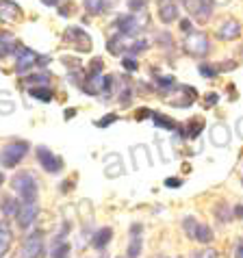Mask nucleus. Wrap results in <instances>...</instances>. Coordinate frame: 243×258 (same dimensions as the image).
I'll list each match as a JSON object with an SVG mask.
<instances>
[{"mask_svg":"<svg viewBox=\"0 0 243 258\" xmlns=\"http://www.w3.org/2000/svg\"><path fill=\"white\" fill-rule=\"evenodd\" d=\"M11 187L18 191V196L22 198V204H33L37 200V180L31 171H22L16 174L11 180Z\"/></svg>","mask_w":243,"mask_h":258,"instance_id":"obj_1","label":"nucleus"},{"mask_svg":"<svg viewBox=\"0 0 243 258\" xmlns=\"http://www.w3.org/2000/svg\"><path fill=\"white\" fill-rule=\"evenodd\" d=\"M183 48H185V52L191 54V56H196V59H202V56H206L211 52V44H209V37H206L204 33H189L187 35V39L183 41Z\"/></svg>","mask_w":243,"mask_h":258,"instance_id":"obj_2","label":"nucleus"},{"mask_svg":"<svg viewBox=\"0 0 243 258\" xmlns=\"http://www.w3.org/2000/svg\"><path fill=\"white\" fill-rule=\"evenodd\" d=\"M28 152V143L26 141H16V143H9L0 150V165L3 167H16L26 156Z\"/></svg>","mask_w":243,"mask_h":258,"instance_id":"obj_3","label":"nucleus"},{"mask_svg":"<svg viewBox=\"0 0 243 258\" xmlns=\"http://www.w3.org/2000/svg\"><path fill=\"white\" fill-rule=\"evenodd\" d=\"M146 16L139 18V16H119L115 22H113V26L117 28L119 33H124L126 37H135V35L141 33V28H146Z\"/></svg>","mask_w":243,"mask_h":258,"instance_id":"obj_4","label":"nucleus"},{"mask_svg":"<svg viewBox=\"0 0 243 258\" xmlns=\"http://www.w3.org/2000/svg\"><path fill=\"white\" fill-rule=\"evenodd\" d=\"M66 41L70 46H74L76 50H81V52H89L91 46H94L91 37L83 31V28H78V26H70L68 28V31H66Z\"/></svg>","mask_w":243,"mask_h":258,"instance_id":"obj_5","label":"nucleus"},{"mask_svg":"<svg viewBox=\"0 0 243 258\" xmlns=\"http://www.w3.org/2000/svg\"><path fill=\"white\" fill-rule=\"evenodd\" d=\"M39 61H41V56L35 52V50L31 48H26V46H20L18 48V61H16V72L18 74H26L31 68L35 66H39Z\"/></svg>","mask_w":243,"mask_h":258,"instance_id":"obj_6","label":"nucleus"},{"mask_svg":"<svg viewBox=\"0 0 243 258\" xmlns=\"http://www.w3.org/2000/svg\"><path fill=\"white\" fill-rule=\"evenodd\" d=\"M44 254V234L31 232L22 243V258H39Z\"/></svg>","mask_w":243,"mask_h":258,"instance_id":"obj_7","label":"nucleus"},{"mask_svg":"<svg viewBox=\"0 0 243 258\" xmlns=\"http://www.w3.org/2000/svg\"><path fill=\"white\" fill-rule=\"evenodd\" d=\"M37 161L39 165L44 167L48 174H56V171H61L63 169V161H61V156H56L54 152H50L48 148H37Z\"/></svg>","mask_w":243,"mask_h":258,"instance_id":"obj_8","label":"nucleus"},{"mask_svg":"<svg viewBox=\"0 0 243 258\" xmlns=\"http://www.w3.org/2000/svg\"><path fill=\"white\" fill-rule=\"evenodd\" d=\"M159 18L163 24H171L178 20V5L174 0H159Z\"/></svg>","mask_w":243,"mask_h":258,"instance_id":"obj_9","label":"nucleus"},{"mask_svg":"<svg viewBox=\"0 0 243 258\" xmlns=\"http://www.w3.org/2000/svg\"><path fill=\"white\" fill-rule=\"evenodd\" d=\"M37 215H39L37 202H33V204H22V209H20V213H18L16 219H18L20 228H28L35 219H37Z\"/></svg>","mask_w":243,"mask_h":258,"instance_id":"obj_10","label":"nucleus"},{"mask_svg":"<svg viewBox=\"0 0 243 258\" xmlns=\"http://www.w3.org/2000/svg\"><path fill=\"white\" fill-rule=\"evenodd\" d=\"M217 35H219V39H224V41L237 39L239 35H241V24L237 22V20H226V22L219 26Z\"/></svg>","mask_w":243,"mask_h":258,"instance_id":"obj_11","label":"nucleus"},{"mask_svg":"<svg viewBox=\"0 0 243 258\" xmlns=\"http://www.w3.org/2000/svg\"><path fill=\"white\" fill-rule=\"evenodd\" d=\"M124 41H126V35L117 31L109 41H106V50H109L111 54H122V52H126V50L131 48V46L124 44Z\"/></svg>","mask_w":243,"mask_h":258,"instance_id":"obj_12","label":"nucleus"},{"mask_svg":"<svg viewBox=\"0 0 243 258\" xmlns=\"http://www.w3.org/2000/svg\"><path fill=\"white\" fill-rule=\"evenodd\" d=\"M211 141L215 143V146H219V148L228 146V141H230V131H228L224 124L213 126V131H211Z\"/></svg>","mask_w":243,"mask_h":258,"instance_id":"obj_13","label":"nucleus"},{"mask_svg":"<svg viewBox=\"0 0 243 258\" xmlns=\"http://www.w3.org/2000/svg\"><path fill=\"white\" fill-rule=\"evenodd\" d=\"M18 48H20V44L11 37L9 33L0 31V59L7 56V54H11V52H18Z\"/></svg>","mask_w":243,"mask_h":258,"instance_id":"obj_14","label":"nucleus"},{"mask_svg":"<svg viewBox=\"0 0 243 258\" xmlns=\"http://www.w3.org/2000/svg\"><path fill=\"white\" fill-rule=\"evenodd\" d=\"M0 13H3L5 20H18L22 16V9L11 0H0Z\"/></svg>","mask_w":243,"mask_h":258,"instance_id":"obj_15","label":"nucleus"},{"mask_svg":"<svg viewBox=\"0 0 243 258\" xmlns=\"http://www.w3.org/2000/svg\"><path fill=\"white\" fill-rule=\"evenodd\" d=\"M20 209H22V204L16 198H3V202H0V211L5 213V217H18Z\"/></svg>","mask_w":243,"mask_h":258,"instance_id":"obj_16","label":"nucleus"},{"mask_svg":"<svg viewBox=\"0 0 243 258\" xmlns=\"http://www.w3.org/2000/svg\"><path fill=\"white\" fill-rule=\"evenodd\" d=\"M11 228L7 226V221H0V256H5L9 252V245H11Z\"/></svg>","mask_w":243,"mask_h":258,"instance_id":"obj_17","label":"nucleus"},{"mask_svg":"<svg viewBox=\"0 0 243 258\" xmlns=\"http://www.w3.org/2000/svg\"><path fill=\"white\" fill-rule=\"evenodd\" d=\"M111 236H113L111 228H102V230H98L94 236H91V245H94L96 249H104L106 243L111 241Z\"/></svg>","mask_w":243,"mask_h":258,"instance_id":"obj_18","label":"nucleus"},{"mask_svg":"<svg viewBox=\"0 0 243 258\" xmlns=\"http://www.w3.org/2000/svg\"><path fill=\"white\" fill-rule=\"evenodd\" d=\"M202 128H204V121H202V119H191L187 126H183V128L178 126V131H180V135H185V137H191V139H194V137H198V135H200V131H202Z\"/></svg>","mask_w":243,"mask_h":258,"instance_id":"obj_19","label":"nucleus"},{"mask_svg":"<svg viewBox=\"0 0 243 258\" xmlns=\"http://www.w3.org/2000/svg\"><path fill=\"white\" fill-rule=\"evenodd\" d=\"M28 94H31L35 100H41V102H50L52 100V89H48V87H31L28 89Z\"/></svg>","mask_w":243,"mask_h":258,"instance_id":"obj_20","label":"nucleus"},{"mask_svg":"<svg viewBox=\"0 0 243 258\" xmlns=\"http://www.w3.org/2000/svg\"><path fill=\"white\" fill-rule=\"evenodd\" d=\"M83 7L87 9V13L98 16V13H102L106 9V0H83Z\"/></svg>","mask_w":243,"mask_h":258,"instance_id":"obj_21","label":"nucleus"},{"mask_svg":"<svg viewBox=\"0 0 243 258\" xmlns=\"http://www.w3.org/2000/svg\"><path fill=\"white\" fill-rule=\"evenodd\" d=\"M196 241H200V243H211L213 241V230H211L209 226L200 224L198 230H196Z\"/></svg>","mask_w":243,"mask_h":258,"instance_id":"obj_22","label":"nucleus"},{"mask_svg":"<svg viewBox=\"0 0 243 258\" xmlns=\"http://www.w3.org/2000/svg\"><path fill=\"white\" fill-rule=\"evenodd\" d=\"M152 119H154V124H156V126H163V128H167V131H176V128H178L176 121H174V119H169V117H165V115H156V113H154Z\"/></svg>","mask_w":243,"mask_h":258,"instance_id":"obj_23","label":"nucleus"},{"mask_svg":"<svg viewBox=\"0 0 243 258\" xmlns=\"http://www.w3.org/2000/svg\"><path fill=\"white\" fill-rule=\"evenodd\" d=\"M198 221L194 219V217H185V221H183V228H185V234L189 236V239H196V230H198Z\"/></svg>","mask_w":243,"mask_h":258,"instance_id":"obj_24","label":"nucleus"},{"mask_svg":"<svg viewBox=\"0 0 243 258\" xmlns=\"http://www.w3.org/2000/svg\"><path fill=\"white\" fill-rule=\"evenodd\" d=\"M215 215H217V219H219V221H224V224H226V221H230V217H234L232 211L228 209L226 204H219V206H215Z\"/></svg>","mask_w":243,"mask_h":258,"instance_id":"obj_25","label":"nucleus"},{"mask_svg":"<svg viewBox=\"0 0 243 258\" xmlns=\"http://www.w3.org/2000/svg\"><path fill=\"white\" fill-rule=\"evenodd\" d=\"M200 74H202L204 78H213L217 74V68H213V66H209V63H200Z\"/></svg>","mask_w":243,"mask_h":258,"instance_id":"obj_26","label":"nucleus"},{"mask_svg":"<svg viewBox=\"0 0 243 258\" xmlns=\"http://www.w3.org/2000/svg\"><path fill=\"white\" fill-rule=\"evenodd\" d=\"M68 256H70V245L68 243H59V245L54 247L52 258H68Z\"/></svg>","mask_w":243,"mask_h":258,"instance_id":"obj_27","label":"nucleus"},{"mask_svg":"<svg viewBox=\"0 0 243 258\" xmlns=\"http://www.w3.org/2000/svg\"><path fill=\"white\" fill-rule=\"evenodd\" d=\"M102 68H104L102 59H94V61L89 63V76H98L100 72H102Z\"/></svg>","mask_w":243,"mask_h":258,"instance_id":"obj_28","label":"nucleus"},{"mask_svg":"<svg viewBox=\"0 0 243 258\" xmlns=\"http://www.w3.org/2000/svg\"><path fill=\"white\" fill-rule=\"evenodd\" d=\"M146 5H148V0H128V9L131 11H141V9H146Z\"/></svg>","mask_w":243,"mask_h":258,"instance_id":"obj_29","label":"nucleus"},{"mask_svg":"<svg viewBox=\"0 0 243 258\" xmlns=\"http://www.w3.org/2000/svg\"><path fill=\"white\" fill-rule=\"evenodd\" d=\"M122 66H124V70H128V72H135L139 68V63L133 59V56H124V61H122Z\"/></svg>","mask_w":243,"mask_h":258,"instance_id":"obj_30","label":"nucleus"},{"mask_svg":"<svg viewBox=\"0 0 243 258\" xmlns=\"http://www.w3.org/2000/svg\"><path fill=\"white\" fill-rule=\"evenodd\" d=\"M24 81L28 85H33V83H39V85H46L48 83V74H39V76H26Z\"/></svg>","mask_w":243,"mask_h":258,"instance_id":"obj_31","label":"nucleus"},{"mask_svg":"<svg viewBox=\"0 0 243 258\" xmlns=\"http://www.w3.org/2000/svg\"><path fill=\"white\" fill-rule=\"evenodd\" d=\"M148 48V41L144 39V41H135V44L128 48V52H133V54H137V52H141V50H146Z\"/></svg>","mask_w":243,"mask_h":258,"instance_id":"obj_32","label":"nucleus"},{"mask_svg":"<svg viewBox=\"0 0 243 258\" xmlns=\"http://www.w3.org/2000/svg\"><path fill=\"white\" fill-rule=\"evenodd\" d=\"M156 83H159V87H165V89L167 87H174V78H171V76H161Z\"/></svg>","mask_w":243,"mask_h":258,"instance_id":"obj_33","label":"nucleus"},{"mask_svg":"<svg viewBox=\"0 0 243 258\" xmlns=\"http://www.w3.org/2000/svg\"><path fill=\"white\" fill-rule=\"evenodd\" d=\"M117 119V115H104L102 119H98V126L100 128H104V126H109V124H113V121Z\"/></svg>","mask_w":243,"mask_h":258,"instance_id":"obj_34","label":"nucleus"},{"mask_svg":"<svg viewBox=\"0 0 243 258\" xmlns=\"http://www.w3.org/2000/svg\"><path fill=\"white\" fill-rule=\"evenodd\" d=\"M180 184H183L180 178H167L165 180V187H169V189H176V187H180Z\"/></svg>","mask_w":243,"mask_h":258,"instance_id":"obj_35","label":"nucleus"},{"mask_svg":"<svg viewBox=\"0 0 243 258\" xmlns=\"http://www.w3.org/2000/svg\"><path fill=\"white\" fill-rule=\"evenodd\" d=\"M196 258H217L215 256V249H202V252H198Z\"/></svg>","mask_w":243,"mask_h":258,"instance_id":"obj_36","label":"nucleus"},{"mask_svg":"<svg viewBox=\"0 0 243 258\" xmlns=\"http://www.w3.org/2000/svg\"><path fill=\"white\" fill-rule=\"evenodd\" d=\"M152 115H154V113L150 111V109H139V111H137V119H144V117H152Z\"/></svg>","mask_w":243,"mask_h":258,"instance_id":"obj_37","label":"nucleus"},{"mask_svg":"<svg viewBox=\"0 0 243 258\" xmlns=\"http://www.w3.org/2000/svg\"><path fill=\"white\" fill-rule=\"evenodd\" d=\"M232 215H234L237 219H243V204H237V206H234V209H232Z\"/></svg>","mask_w":243,"mask_h":258,"instance_id":"obj_38","label":"nucleus"},{"mask_svg":"<svg viewBox=\"0 0 243 258\" xmlns=\"http://www.w3.org/2000/svg\"><path fill=\"white\" fill-rule=\"evenodd\" d=\"M180 31L191 33V22H189V20H180Z\"/></svg>","mask_w":243,"mask_h":258,"instance_id":"obj_39","label":"nucleus"},{"mask_svg":"<svg viewBox=\"0 0 243 258\" xmlns=\"http://www.w3.org/2000/svg\"><path fill=\"white\" fill-rule=\"evenodd\" d=\"M217 100H219L217 94H206V104H209V106H211V104H215Z\"/></svg>","mask_w":243,"mask_h":258,"instance_id":"obj_40","label":"nucleus"},{"mask_svg":"<svg viewBox=\"0 0 243 258\" xmlns=\"http://www.w3.org/2000/svg\"><path fill=\"white\" fill-rule=\"evenodd\" d=\"M234 258H243V239L239 241V245H237V249H234Z\"/></svg>","mask_w":243,"mask_h":258,"instance_id":"obj_41","label":"nucleus"},{"mask_svg":"<svg viewBox=\"0 0 243 258\" xmlns=\"http://www.w3.org/2000/svg\"><path fill=\"white\" fill-rule=\"evenodd\" d=\"M237 135L243 139V117H239V119H237Z\"/></svg>","mask_w":243,"mask_h":258,"instance_id":"obj_42","label":"nucleus"},{"mask_svg":"<svg viewBox=\"0 0 243 258\" xmlns=\"http://www.w3.org/2000/svg\"><path fill=\"white\" fill-rule=\"evenodd\" d=\"M41 3H44V5H48V7H56V5L61 3V0H41Z\"/></svg>","mask_w":243,"mask_h":258,"instance_id":"obj_43","label":"nucleus"},{"mask_svg":"<svg viewBox=\"0 0 243 258\" xmlns=\"http://www.w3.org/2000/svg\"><path fill=\"white\" fill-rule=\"evenodd\" d=\"M232 68H237V63H224L219 70H232Z\"/></svg>","mask_w":243,"mask_h":258,"instance_id":"obj_44","label":"nucleus"},{"mask_svg":"<svg viewBox=\"0 0 243 258\" xmlns=\"http://www.w3.org/2000/svg\"><path fill=\"white\" fill-rule=\"evenodd\" d=\"M72 115H76V109H68V111H66V119H70Z\"/></svg>","mask_w":243,"mask_h":258,"instance_id":"obj_45","label":"nucleus"},{"mask_svg":"<svg viewBox=\"0 0 243 258\" xmlns=\"http://www.w3.org/2000/svg\"><path fill=\"white\" fill-rule=\"evenodd\" d=\"M215 3H217V5H226V3H228V0H215Z\"/></svg>","mask_w":243,"mask_h":258,"instance_id":"obj_46","label":"nucleus"},{"mask_svg":"<svg viewBox=\"0 0 243 258\" xmlns=\"http://www.w3.org/2000/svg\"><path fill=\"white\" fill-rule=\"evenodd\" d=\"M3 180H5V178H3V174H0V184H3Z\"/></svg>","mask_w":243,"mask_h":258,"instance_id":"obj_47","label":"nucleus"},{"mask_svg":"<svg viewBox=\"0 0 243 258\" xmlns=\"http://www.w3.org/2000/svg\"><path fill=\"white\" fill-rule=\"evenodd\" d=\"M241 182H243V180H241Z\"/></svg>","mask_w":243,"mask_h":258,"instance_id":"obj_48","label":"nucleus"}]
</instances>
